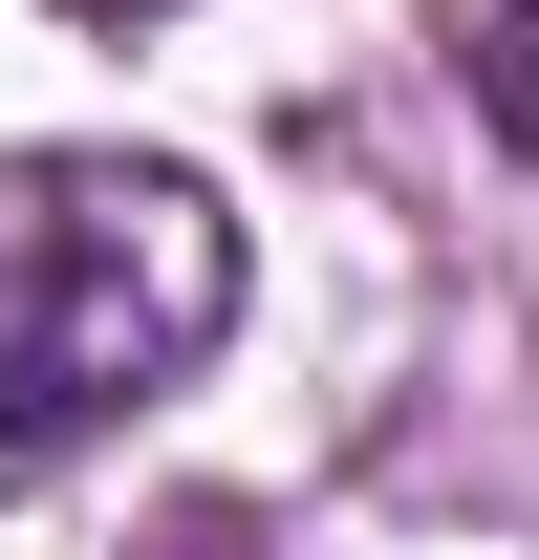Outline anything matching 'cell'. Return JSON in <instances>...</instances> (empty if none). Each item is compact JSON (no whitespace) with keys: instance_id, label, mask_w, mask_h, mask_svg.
Here are the masks:
<instances>
[{"instance_id":"6da1fadb","label":"cell","mask_w":539,"mask_h":560,"mask_svg":"<svg viewBox=\"0 0 539 560\" xmlns=\"http://www.w3.org/2000/svg\"><path fill=\"white\" fill-rule=\"evenodd\" d=\"M238 324V215L173 151H0V495L195 388Z\"/></svg>"},{"instance_id":"3957f363","label":"cell","mask_w":539,"mask_h":560,"mask_svg":"<svg viewBox=\"0 0 539 560\" xmlns=\"http://www.w3.org/2000/svg\"><path fill=\"white\" fill-rule=\"evenodd\" d=\"M66 22H151V0H66Z\"/></svg>"},{"instance_id":"7a4b0ae2","label":"cell","mask_w":539,"mask_h":560,"mask_svg":"<svg viewBox=\"0 0 539 560\" xmlns=\"http://www.w3.org/2000/svg\"><path fill=\"white\" fill-rule=\"evenodd\" d=\"M474 130L539 173V0H496V22H474Z\"/></svg>"}]
</instances>
